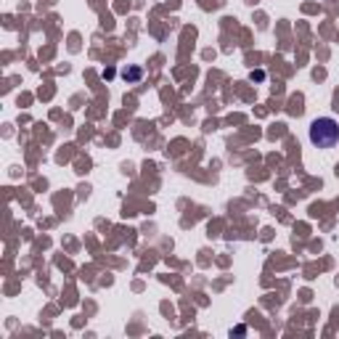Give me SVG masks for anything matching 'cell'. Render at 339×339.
Instances as JSON below:
<instances>
[{
    "mask_svg": "<svg viewBox=\"0 0 339 339\" xmlns=\"http://www.w3.org/2000/svg\"><path fill=\"white\" fill-rule=\"evenodd\" d=\"M310 143L315 149H334L339 143V122L331 117H318L310 122Z\"/></svg>",
    "mask_w": 339,
    "mask_h": 339,
    "instance_id": "cell-1",
    "label": "cell"
},
{
    "mask_svg": "<svg viewBox=\"0 0 339 339\" xmlns=\"http://www.w3.org/2000/svg\"><path fill=\"white\" fill-rule=\"evenodd\" d=\"M141 67H133V69H125V80H130V82H138L141 80Z\"/></svg>",
    "mask_w": 339,
    "mask_h": 339,
    "instance_id": "cell-2",
    "label": "cell"
},
{
    "mask_svg": "<svg viewBox=\"0 0 339 339\" xmlns=\"http://www.w3.org/2000/svg\"><path fill=\"white\" fill-rule=\"evenodd\" d=\"M252 80H265V72H252Z\"/></svg>",
    "mask_w": 339,
    "mask_h": 339,
    "instance_id": "cell-3",
    "label": "cell"
}]
</instances>
